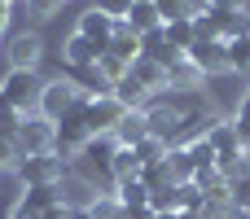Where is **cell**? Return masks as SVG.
Returning <instances> with one entry per match:
<instances>
[{"label":"cell","instance_id":"cell-1","mask_svg":"<svg viewBox=\"0 0 250 219\" xmlns=\"http://www.w3.org/2000/svg\"><path fill=\"white\" fill-rule=\"evenodd\" d=\"M0 92L9 97V105H13L18 114H26V110H40L44 79H40L35 70H9V75L0 79Z\"/></svg>","mask_w":250,"mask_h":219},{"label":"cell","instance_id":"cell-2","mask_svg":"<svg viewBox=\"0 0 250 219\" xmlns=\"http://www.w3.org/2000/svg\"><path fill=\"white\" fill-rule=\"evenodd\" d=\"M83 101H88V97H83L70 79H53V83H44V97H40V119L62 123V119H66V114H75Z\"/></svg>","mask_w":250,"mask_h":219},{"label":"cell","instance_id":"cell-3","mask_svg":"<svg viewBox=\"0 0 250 219\" xmlns=\"http://www.w3.org/2000/svg\"><path fill=\"white\" fill-rule=\"evenodd\" d=\"M53 140H57V123H48V119H22V127H18V158H35V154H53Z\"/></svg>","mask_w":250,"mask_h":219},{"label":"cell","instance_id":"cell-4","mask_svg":"<svg viewBox=\"0 0 250 219\" xmlns=\"http://www.w3.org/2000/svg\"><path fill=\"white\" fill-rule=\"evenodd\" d=\"M88 140H92V127H88V119H83V105H79L75 114H66V119L57 123V140H53V154H57V158H70V154H79Z\"/></svg>","mask_w":250,"mask_h":219},{"label":"cell","instance_id":"cell-5","mask_svg":"<svg viewBox=\"0 0 250 219\" xmlns=\"http://www.w3.org/2000/svg\"><path fill=\"white\" fill-rule=\"evenodd\" d=\"M66 171H62V158L57 154H35V158H18V180L31 189V184H57Z\"/></svg>","mask_w":250,"mask_h":219},{"label":"cell","instance_id":"cell-6","mask_svg":"<svg viewBox=\"0 0 250 219\" xmlns=\"http://www.w3.org/2000/svg\"><path fill=\"white\" fill-rule=\"evenodd\" d=\"M123 114H127V110H123L114 97H88V101H83V119H88V127H92V136L114 132Z\"/></svg>","mask_w":250,"mask_h":219},{"label":"cell","instance_id":"cell-7","mask_svg":"<svg viewBox=\"0 0 250 219\" xmlns=\"http://www.w3.org/2000/svg\"><path fill=\"white\" fill-rule=\"evenodd\" d=\"M57 198H62V206H66V211H92V202H97L101 193H97V184H92V180H83V176H70V171H66V176L57 180Z\"/></svg>","mask_w":250,"mask_h":219},{"label":"cell","instance_id":"cell-8","mask_svg":"<svg viewBox=\"0 0 250 219\" xmlns=\"http://www.w3.org/2000/svg\"><path fill=\"white\" fill-rule=\"evenodd\" d=\"M185 57H189L202 75H224V70H229V44H224V40H198Z\"/></svg>","mask_w":250,"mask_h":219},{"label":"cell","instance_id":"cell-9","mask_svg":"<svg viewBox=\"0 0 250 219\" xmlns=\"http://www.w3.org/2000/svg\"><path fill=\"white\" fill-rule=\"evenodd\" d=\"M40 53H44V44H40V35H13L9 40V70H35V61H40Z\"/></svg>","mask_w":250,"mask_h":219},{"label":"cell","instance_id":"cell-10","mask_svg":"<svg viewBox=\"0 0 250 219\" xmlns=\"http://www.w3.org/2000/svg\"><path fill=\"white\" fill-rule=\"evenodd\" d=\"M114 154H119V140H114V132H105V136H92V140L79 149V158H83L88 167H97L101 176H110V162H114Z\"/></svg>","mask_w":250,"mask_h":219},{"label":"cell","instance_id":"cell-11","mask_svg":"<svg viewBox=\"0 0 250 219\" xmlns=\"http://www.w3.org/2000/svg\"><path fill=\"white\" fill-rule=\"evenodd\" d=\"M62 57H66V66L70 70H88V66H97V57H101V48L92 44V40H83L79 31L62 44Z\"/></svg>","mask_w":250,"mask_h":219},{"label":"cell","instance_id":"cell-12","mask_svg":"<svg viewBox=\"0 0 250 219\" xmlns=\"http://www.w3.org/2000/svg\"><path fill=\"white\" fill-rule=\"evenodd\" d=\"M145 119H149V136H158L167 145L176 140V132H180V110L176 105H149Z\"/></svg>","mask_w":250,"mask_h":219},{"label":"cell","instance_id":"cell-13","mask_svg":"<svg viewBox=\"0 0 250 219\" xmlns=\"http://www.w3.org/2000/svg\"><path fill=\"white\" fill-rule=\"evenodd\" d=\"M145 136H149V119H145V110H127V114L119 119V127H114V140H119L123 149H136Z\"/></svg>","mask_w":250,"mask_h":219},{"label":"cell","instance_id":"cell-14","mask_svg":"<svg viewBox=\"0 0 250 219\" xmlns=\"http://www.w3.org/2000/svg\"><path fill=\"white\" fill-rule=\"evenodd\" d=\"M79 35H83V40H92V44H97V48L105 53V48H110V40H114V22H110L105 13L88 9V13L79 18Z\"/></svg>","mask_w":250,"mask_h":219},{"label":"cell","instance_id":"cell-15","mask_svg":"<svg viewBox=\"0 0 250 219\" xmlns=\"http://www.w3.org/2000/svg\"><path fill=\"white\" fill-rule=\"evenodd\" d=\"M145 92H158V88H167V66H158V61H149V57H136L132 61V70H127Z\"/></svg>","mask_w":250,"mask_h":219},{"label":"cell","instance_id":"cell-16","mask_svg":"<svg viewBox=\"0 0 250 219\" xmlns=\"http://www.w3.org/2000/svg\"><path fill=\"white\" fill-rule=\"evenodd\" d=\"M105 53H114L119 61H127V66H132V61L141 57V35H132V31H127V22H114V40H110V48H105Z\"/></svg>","mask_w":250,"mask_h":219},{"label":"cell","instance_id":"cell-17","mask_svg":"<svg viewBox=\"0 0 250 219\" xmlns=\"http://www.w3.org/2000/svg\"><path fill=\"white\" fill-rule=\"evenodd\" d=\"M123 22H127V31H132V35H149V31H158V26H163L158 9H154V4H141V0L132 4V13H127Z\"/></svg>","mask_w":250,"mask_h":219},{"label":"cell","instance_id":"cell-18","mask_svg":"<svg viewBox=\"0 0 250 219\" xmlns=\"http://www.w3.org/2000/svg\"><path fill=\"white\" fill-rule=\"evenodd\" d=\"M18 202H22L26 211H35V215H44V211H53V206H57L62 198H57V184H31V189H26V193H22Z\"/></svg>","mask_w":250,"mask_h":219},{"label":"cell","instance_id":"cell-19","mask_svg":"<svg viewBox=\"0 0 250 219\" xmlns=\"http://www.w3.org/2000/svg\"><path fill=\"white\" fill-rule=\"evenodd\" d=\"M167 44H171V48H180V53H189V48L198 44L193 18H176V22H167Z\"/></svg>","mask_w":250,"mask_h":219},{"label":"cell","instance_id":"cell-20","mask_svg":"<svg viewBox=\"0 0 250 219\" xmlns=\"http://www.w3.org/2000/svg\"><path fill=\"white\" fill-rule=\"evenodd\" d=\"M207 140H211L215 154H233V149H242V145H237V127H233V119H220V123L207 132Z\"/></svg>","mask_w":250,"mask_h":219},{"label":"cell","instance_id":"cell-21","mask_svg":"<svg viewBox=\"0 0 250 219\" xmlns=\"http://www.w3.org/2000/svg\"><path fill=\"white\" fill-rule=\"evenodd\" d=\"M110 176H114V184H123V180H141V158H136L132 149L119 145V154H114V162H110Z\"/></svg>","mask_w":250,"mask_h":219},{"label":"cell","instance_id":"cell-22","mask_svg":"<svg viewBox=\"0 0 250 219\" xmlns=\"http://www.w3.org/2000/svg\"><path fill=\"white\" fill-rule=\"evenodd\" d=\"M202 83V70L189 61V57H180L171 70H167V88H198Z\"/></svg>","mask_w":250,"mask_h":219},{"label":"cell","instance_id":"cell-23","mask_svg":"<svg viewBox=\"0 0 250 219\" xmlns=\"http://www.w3.org/2000/svg\"><path fill=\"white\" fill-rule=\"evenodd\" d=\"M220 26H224L220 9L202 4V13H193V31H198V40H220Z\"/></svg>","mask_w":250,"mask_h":219},{"label":"cell","instance_id":"cell-24","mask_svg":"<svg viewBox=\"0 0 250 219\" xmlns=\"http://www.w3.org/2000/svg\"><path fill=\"white\" fill-rule=\"evenodd\" d=\"M145 97H149V92H145L132 75H127L123 83H114V101H119L123 110H141V105H145Z\"/></svg>","mask_w":250,"mask_h":219},{"label":"cell","instance_id":"cell-25","mask_svg":"<svg viewBox=\"0 0 250 219\" xmlns=\"http://www.w3.org/2000/svg\"><path fill=\"white\" fill-rule=\"evenodd\" d=\"M114 198L132 211V206H149V189L141 184V180H123V184H114Z\"/></svg>","mask_w":250,"mask_h":219},{"label":"cell","instance_id":"cell-26","mask_svg":"<svg viewBox=\"0 0 250 219\" xmlns=\"http://www.w3.org/2000/svg\"><path fill=\"white\" fill-rule=\"evenodd\" d=\"M97 70H101V79H105V83H123L132 66H127V61H119L114 53H101V57H97Z\"/></svg>","mask_w":250,"mask_h":219},{"label":"cell","instance_id":"cell-27","mask_svg":"<svg viewBox=\"0 0 250 219\" xmlns=\"http://www.w3.org/2000/svg\"><path fill=\"white\" fill-rule=\"evenodd\" d=\"M167 149H171L167 140H158V136H145V140H141L132 154L141 158V167H149V162H163V158H167Z\"/></svg>","mask_w":250,"mask_h":219},{"label":"cell","instance_id":"cell-28","mask_svg":"<svg viewBox=\"0 0 250 219\" xmlns=\"http://www.w3.org/2000/svg\"><path fill=\"white\" fill-rule=\"evenodd\" d=\"M141 184L154 193V189H167V184H176L171 180V171H167V158L163 162H149V167H141Z\"/></svg>","mask_w":250,"mask_h":219},{"label":"cell","instance_id":"cell-29","mask_svg":"<svg viewBox=\"0 0 250 219\" xmlns=\"http://www.w3.org/2000/svg\"><path fill=\"white\" fill-rule=\"evenodd\" d=\"M154 9H158L163 26L176 22V18H193V0H154Z\"/></svg>","mask_w":250,"mask_h":219},{"label":"cell","instance_id":"cell-30","mask_svg":"<svg viewBox=\"0 0 250 219\" xmlns=\"http://www.w3.org/2000/svg\"><path fill=\"white\" fill-rule=\"evenodd\" d=\"M18 127H22V114L9 105V97L0 92V136L4 140H18Z\"/></svg>","mask_w":250,"mask_h":219},{"label":"cell","instance_id":"cell-31","mask_svg":"<svg viewBox=\"0 0 250 219\" xmlns=\"http://www.w3.org/2000/svg\"><path fill=\"white\" fill-rule=\"evenodd\" d=\"M176 198H180V211H207V193L189 180V184H176Z\"/></svg>","mask_w":250,"mask_h":219},{"label":"cell","instance_id":"cell-32","mask_svg":"<svg viewBox=\"0 0 250 219\" xmlns=\"http://www.w3.org/2000/svg\"><path fill=\"white\" fill-rule=\"evenodd\" d=\"M88 215H92V219H123V202H119L114 193H101V198L92 202Z\"/></svg>","mask_w":250,"mask_h":219},{"label":"cell","instance_id":"cell-33","mask_svg":"<svg viewBox=\"0 0 250 219\" xmlns=\"http://www.w3.org/2000/svg\"><path fill=\"white\" fill-rule=\"evenodd\" d=\"M149 211H154V215H163V211H180L176 184H167V189H154V193H149Z\"/></svg>","mask_w":250,"mask_h":219},{"label":"cell","instance_id":"cell-34","mask_svg":"<svg viewBox=\"0 0 250 219\" xmlns=\"http://www.w3.org/2000/svg\"><path fill=\"white\" fill-rule=\"evenodd\" d=\"M229 70H250V40H229Z\"/></svg>","mask_w":250,"mask_h":219},{"label":"cell","instance_id":"cell-35","mask_svg":"<svg viewBox=\"0 0 250 219\" xmlns=\"http://www.w3.org/2000/svg\"><path fill=\"white\" fill-rule=\"evenodd\" d=\"M229 193H233V206H237V211L250 206V171H242V176L229 180Z\"/></svg>","mask_w":250,"mask_h":219},{"label":"cell","instance_id":"cell-36","mask_svg":"<svg viewBox=\"0 0 250 219\" xmlns=\"http://www.w3.org/2000/svg\"><path fill=\"white\" fill-rule=\"evenodd\" d=\"M132 4H136V0H97V13H105L110 22H123V18L132 13Z\"/></svg>","mask_w":250,"mask_h":219},{"label":"cell","instance_id":"cell-37","mask_svg":"<svg viewBox=\"0 0 250 219\" xmlns=\"http://www.w3.org/2000/svg\"><path fill=\"white\" fill-rule=\"evenodd\" d=\"M26 9H31L35 18H53V13L62 9V0H26Z\"/></svg>","mask_w":250,"mask_h":219},{"label":"cell","instance_id":"cell-38","mask_svg":"<svg viewBox=\"0 0 250 219\" xmlns=\"http://www.w3.org/2000/svg\"><path fill=\"white\" fill-rule=\"evenodd\" d=\"M233 127H237V145H242V149L250 154V114H242V110H237V119H233Z\"/></svg>","mask_w":250,"mask_h":219},{"label":"cell","instance_id":"cell-39","mask_svg":"<svg viewBox=\"0 0 250 219\" xmlns=\"http://www.w3.org/2000/svg\"><path fill=\"white\" fill-rule=\"evenodd\" d=\"M4 167H18V145L0 136V171H4Z\"/></svg>","mask_w":250,"mask_h":219},{"label":"cell","instance_id":"cell-40","mask_svg":"<svg viewBox=\"0 0 250 219\" xmlns=\"http://www.w3.org/2000/svg\"><path fill=\"white\" fill-rule=\"evenodd\" d=\"M9 219H40V215H35V211H26L22 202H13V211H9Z\"/></svg>","mask_w":250,"mask_h":219},{"label":"cell","instance_id":"cell-41","mask_svg":"<svg viewBox=\"0 0 250 219\" xmlns=\"http://www.w3.org/2000/svg\"><path fill=\"white\" fill-rule=\"evenodd\" d=\"M207 4H211V9H224V13H229V9H246L242 0H207Z\"/></svg>","mask_w":250,"mask_h":219},{"label":"cell","instance_id":"cell-42","mask_svg":"<svg viewBox=\"0 0 250 219\" xmlns=\"http://www.w3.org/2000/svg\"><path fill=\"white\" fill-rule=\"evenodd\" d=\"M66 215H70V211H66V206H62V202H57V206H53V211H44V215H40V219H66Z\"/></svg>","mask_w":250,"mask_h":219},{"label":"cell","instance_id":"cell-43","mask_svg":"<svg viewBox=\"0 0 250 219\" xmlns=\"http://www.w3.org/2000/svg\"><path fill=\"white\" fill-rule=\"evenodd\" d=\"M9 4H13V0H0V31L9 26Z\"/></svg>","mask_w":250,"mask_h":219},{"label":"cell","instance_id":"cell-44","mask_svg":"<svg viewBox=\"0 0 250 219\" xmlns=\"http://www.w3.org/2000/svg\"><path fill=\"white\" fill-rule=\"evenodd\" d=\"M180 219H211L207 211H180Z\"/></svg>","mask_w":250,"mask_h":219},{"label":"cell","instance_id":"cell-45","mask_svg":"<svg viewBox=\"0 0 250 219\" xmlns=\"http://www.w3.org/2000/svg\"><path fill=\"white\" fill-rule=\"evenodd\" d=\"M154 219H180V211H163V215H154Z\"/></svg>","mask_w":250,"mask_h":219},{"label":"cell","instance_id":"cell-46","mask_svg":"<svg viewBox=\"0 0 250 219\" xmlns=\"http://www.w3.org/2000/svg\"><path fill=\"white\" fill-rule=\"evenodd\" d=\"M66 219H92V215H88V211H70Z\"/></svg>","mask_w":250,"mask_h":219},{"label":"cell","instance_id":"cell-47","mask_svg":"<svg viewBox=\"0 0 250 219\" xmlns=\"http://www.w3.org/2000/svg\"><path fill=\"white\" fill-rule=\"evenodd\" d=\"M242 219H250V206H242Z\"/></svg>","mask_w":250,"mask_h":219},{"label":"cell","instance_id":"cell-48","mask_svg":"<svg viewBox=\"0 0 250 219\" xmlns=\"http://www.w3.org/2000/svg\"><path fill=\"white\" fill-rule=\"evenodd\" d=\"M141 4H154V0H141Z\"/></svg>","mask_w":250,"mask_h":219}]
</instances>
